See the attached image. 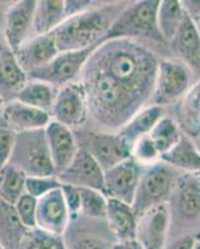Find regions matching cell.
<instances>
[{
  "mask_svg": "<svg viewBox=\"0 0 200 249\" xmlns=\"http://www.w3.org/2000/svg\"><path fill=\"white\" fill-rule=\"evenodd\" d=\"M161 59L163 57L148 44L117 39L102 43L91 55L87 65L112 77L150 105Z\"/></svg>",
  "mask_w": 200,
  "mask_h": 249,
  "instance_id": "1",
  "label": "cell"
},
{
  "mask_svg": "<svg viewBox=\"0 0 200 249\" xmlns=\"http://www.w3.org/2000/svg\"><path fill=\"white\" fill-rule=\"evenodd\" d=\"M81 84L87 97L88 115L100 124V130L118 132L135 113L147 107L146 101L117 81L86 64Z\"/></svg>",
  "mask_w": 200,
  "mask_h": 249,
  "instance_id": "2",
  "label": "cell"
},
{
  "mask_svg": "<svg viewBox=\"0 0 200 249\" xmlns=\"http://www.w3.org/2000/svg\"><path fill=\"white\" fill-rule=\"evenodd\" d=\"M128 3L96 5L82 14L66 19L52 31L59 53L79 51L101 45L116 18Z\"/></svg>",
  "mask_w": 200,
  "mask_h": 249,
  "instance_id": "3",
  "label": "cell"
},
{
  "mask_svg": "<svg viewBox=\"0 0 200 249\" xmlns=\"http://www.w3.org/2000/svg\"><path fill=\"white\" fill-rule=\"evenodd\" d=\"M161 0H142L128 3L111 25L104 41L127 39L148 44L170 55L169 46L159 34L157 9ZM172 56V55H170Z\"/></svg>",
  "mask_w": 200,
  "mask_h": 249,
  "instance_id": "4",
  "label": "cell"
},
{
  "mask_svg": "<svg viewBox=\"0 0 200 249\" xmlns=\"http://www.w3.org/2000/svg\"><path fill=\"white\" fill-rule=\"evenodd\" d=\"M168 242L200 232V173L181 172L168 202Z\"/></svg>",
  "mask_w": 200,
  "mask_h": 249,
  "instance_id": "5",
  "label": "cell"
},
{
  "mask_svg": "<svg viewBox=\"0 0 200 249\" xmlns=\"http://www.w3.org/2000/svg\"><path fill=\"white\" fill-rule=\"evenodd\" d=\"M181 172L163 161L142 166L141 178L135 191L132 208L141 215L158 204L168 202Z\"/></svg>",
  "mask_w": 200,
  "mask_h": 249,
  "instance_id": "6",
  "label": "cell"
},
{
  "mask_svg": "<svg viewBox=\"0 0 200 249\" xmlns=\"http://www.w3.org/2000/svg\"><path fill=\"white\" fill-rule=\"evenodd\" d=\"M26 177L56 176L44 130L15 133V143L9 163Z\"/></svg>",
  "mask_w": 200,
  "mask_h": 249,
  "instance_id": "7",
  "label": "cell"
},
{
  "mask_svg": "<svg viewBox=\"0 0 200 249\" xmlns=\"http://www.w3.org/2000/svg\"><path fill=\"white\" fill-rule=\"evenodd\" d=\"M199 81L193 71L175 57L159 60L150 105L168 108Z\"/></svg>",
  "mask_w": 200,
  "mask_h": 249,
  "instance_id": "8",
  "label": "cell"
},
{
  "mask_svg": "<svg viewBox=\"0 0 200 249\" xmlns=\"http://www.w3.org/2000/svg\"><path fill=\"white\" fill-rule=\"evenodd\" d=\"M77 146L85 150L103 171L112 168L131 157V147L118 132L77 128L73 130Z\"/></svg>",
  "mask_w": 200,
  "mask_h": 249,
  "instance_id": "9",
  "label": "cell"
},
{
  "mask_svg": "<svg viewBox=\"0 0 200 249\" xmlns=\"http://www.w3.org/2000/svg\"><path fill=\"white\" fill-rule=\"evenodd\" d=\"M99 46H92L85 50L59 53L45 66L28 74V79L45 82L59 90L60 88L76 81L77 77L82 74L91 55Z\"/></svg>",
  "mask_w": 200,
  "mask_h": 249,
  "instance_id": "10",
  "label": "cell"
},
{
  "mask_svg": "<svg viewBox=\"0 0 200 249\" xmlns=\"http://www.w3.org/2000/svg\"><path fill=\"white\" fill-rule=\"evenodd\" d=\"M50 116L51 120L71 130H77L85 124L88 117V105L81 82H71L57 90Z\"/></svg>",
  "mask_w": 200,
  "mask_h": 249,
  "instance_id": "11",
  "label": "cell"
},
{
  "mask_svg": "<svg viewBox=\"0 0 200 249\" xmlns=\"http://www.w3.org/2000/svg\"><path fill=\"white\" fill-rule=\"evenodd\" d=\"M142 166L132 157L104 171L103 195L132 206L141 178Z\"/></svg>",
  "mask_w": 200,
  "mask_h": 249,
  "instance_id": "12",
  "label": "cell"
},
{
  "mask_svg": "<svg viewBox=\"0 0 200 249\" xmlns=\"http://www.w3.org/2000/svg\"><path fill=\"white\" fill-rule=\"evenodd\" d=\"M61 184L90 188L103 193L104 171L91 155L79 148L71 163L65 170L56 175Z\"/></svg>",
  "mask_w": 200,
  "mask_h": 249,
  "instance_id": "13",
  "label": "cell"
},
{
  "mask_svg": "<svg viewBox=\"0 0 200 249\" xmlns=\"http://www.w3.org/2000/svg\"><path fill=\"white\" fill-rule=\"evenodd\" d=\"M169 238V213L167 203L158 204L138 217L135 239L144 249H164Z\"/></svg>",
  "mask_w": 200,
  "mask_h": 249,
  "instance_id": "14",
  "label": "cell"
},
{
  "mask_svg": "<svg viewBox=\"0 0 200 249\" xmlns=\"http://www.w3.org/2000/svg\"><path fill=\"white\" fill-rule=\"evenodd\" d=\"M70 219V213L62 196L61 187L37 199V230L62 237Z\"/></svg>",
  "mask_w": 200,
  "mask_h": 249,
  "instance_id": "15",
  "label": "cell"
},
{
  "mask_svg": "<svg viewBox=\"0 0 200 249\" xmlns=\"http://www.w3.org/2000/svg\"><path fill=\"white\" fill-rule=\"evenodd\" d=\"M36 1L20 0L13 4L5 14L4 39L8 48L15 53L30 37Z\"/></svg>",
  "mask_w": 200,
  "mask_h": 249,
  "instance_id": "16",
  "label": "cell"
},
{
  "mask_svg": "<svg viewBox=\"0 0 200 249\" xmlns=\"http://www.w3.org/2000/svg\"><path fill=\"white\" fill-rule=\"evenodd\" d=\"M168 46L172 57L185 64L200 80V35L195 24L185 13L181 28Z\"/></svg>",
  "mask_w": 200,
  "mask_h": 249,
  "instance_id": "17",
  "label": "cell"
},
{
  "mask_svg": "<svg viewBox=\"0 0 200 249\" xmlns=\"http://www.w3.org/2000/svg\"><path fill=\"white\" fill-rule=\"evenodd\" d=\"M44 132L55 172L59 175L71 163L79 151L73 130L51 120Z\"/></svg>",
  "mask_w": 200,
  "mask_h": 249,
  "instance_id": "18",
  "label": "cell"
},
{
  "mask_svg": "<svg viewBox=\"0 0 200 249\" xmlns=\"http://www.w3.org/2000/svg\"><path fill=\"white\" fill-rule=\"evenodd\" d=\"M0 116L4 126L14 133L44 130L51 121L49 112L31 107L17 100H8Z\"/></svg>",
  "mask_w": 200,
  "mask_h": 249,
  "instance_id": "19",
  "label": "cell"
},
{
  "mask_svg": "<svg viewBox=\"0 0 200 249\" xmlns=\"http://www.w3.org/2000/svg\"><path fill=\"white\" fill-rule=\"evenodd\" d=\"M14 54L19 65L28 75L49 64L59 54V50L55 43L54 34L50 33L30 37Z\"/></svg>",
  "mask_w": 200,
  "mask_h": 249,
  "instance_id": "20",
  "label": "cell"
},
{
  "mask_svg": "<svg viewBox=\"0 0 200 249\" xmlns=\"http://www.w3.org/2000/svg\"><path fill=\"white\" fill-rule=\"evenodd\" d=\"M173 107V115L182 133L189 139L200 135V80Z\"/></svg>",
  "mask_w": 200,
  "mask_h": 249,
  "instance_id": "21",
  "label": "cell"
},
{
  "mask_svg": "<svg viewBox=\"0 0 200 249\" xmlns=\"http://www.w3.org/2000/svg\"><path fill=\"white\" fill-rule=\"evenodd\" d=\"M111 232L115 234L117 241L134 239L138 224V215L131 204L123 203L117 199L107 198L106 218Z\"/></svg>",
  "mask_w": 200,
  "mask_h": 249,
  "instance_id": "22",
  "label": "cell"
},
{
  "mask_svg": "<svg viewBox=\"0 0 200 249\" xmlns=\"http://www.w3.org/2000/svg\"><path fill=\"white\" fill-rule=\"evenodd\" d=\"M167 115V108L161 106L148 105L137 112L123 127L118 131L119 136L127 142L130 147H132L137 140L150 135L152 128L154 127L162 117Z\"/></svg>",
  "mask_w": 200,
  "mask_h": 249,
  "instance_id": "23",
  "label": "cell"
},
{
  "mask_svg": "<svg viewBox=\"0 0 200 249\" xmlns=\"http://www.w3.org/2000/svg\"><path fill=\"white\" fill-rule=\"evenodd\" d=\"M66 20L64 0H41L36 1L33 19L35 35H46L56 30Z\"/></svg>",
  "mask_w": 200,
  "mask_h": 249,
  "instance_id": "24",
  "label": "cell"
},
{
  "mask_svg": "<svg viewBox=\"0 0 200 249\" xmlns=\"http://www.w3.org/2000/svg\"><path fill=\"white\" fill-rule=\"evenodd\" d=\"M28 80V75L19 65L15 54L8 49L0 56V96L4 101L6 95H14V99Z\"/></svg>",
  "mask_w": 200,
  "mask_h": 249,
  "instance_id": "25",
  "label": "cell"
},
{
  "mask_svg": "<svg viewBox=\"0 0 200 249\" xmlns=\"http://www.w3.org/2000/svg\"><path fill=\"white\" fill-rule=\"evenodd\" d=\"M161 161L168 163L179 172L200 173V152L192 140L185 135H182L181 141L175 147L162 156Z\"/></svg>",
  "mask_w": 200,
  "mask_h": 249,
  "instance_id": "26",
  "label": "cell"
},
{
  "mask_svg": "<svg viewBox=\"0 0 200 249\" xmlns=\"http://www.w3.org/2000/svg\"><path fill=\"white\" fill-rule=\"evenodd\" d=\"M184 18L182 0H161L157 9V26L159 34L169 44L178 33Z\"/></svg>",
  "mask_w": 200,
  "mask_h": 249,
  "instance_id": "27",
  "label": "cell"
},
{
  "mask_svg": "<svg viewBox=\"0 0 200 249\" xmlns=\"http://www.w3.org/2000/svg\"><path fill=\"white\" fill-rule=\"evenodd\" d=\"M56 92L57 89L52 88L49 84L35 81V80H28V82L20 89L17 96L13 100H17L25 105L50 113Z\"/></svg>",
  "mask_w": 200,
  "mask_h": 249,
  "instance_id": "28",
  "label": "cell"
},
{
  "mask_svg": "<svg viewBox=\"0 0 200 249\" xmlns=\"http://www.w3.org/2000/svg\"><path fill=\"white\" fill-rule=\"evenodd\" d=\"M26 231L19 221L14 207L0 199V244L5 249H17Z\"/></svg>",
  "mask_w": 200,
  "mask_h": 249,
  "instance_id": "29",
  "label": "cell"
},
{
  "mask_svg": "<svg viewBox=\"0 0 200 249\" xmlns=\"http://www.w3.org/2000/svg\"><path fill=\"white\" fill-rule=\"evenodd\" d=\"M182 135L183 133L179 126L168 112L155 124L150 132V140L154 142L158 152L161 153V157L177 146L178 142L181 141Z\"/></svg>",
  "mask_w": 200,
  "mask_h": 249,
  "instance_id": "30",
  "label": "cell"
},
{
  "mask_svg": "<svg viewBox=\"0 0 200 249\" xmlns=\"http://www.w3.org/2000/svg\"><path fill=\"white\" fill-rule=\"evenodd\" d=\"M26 176L17 168L6 164L0 170V199L14 206L25 193Z\"/></svg>",
  "mask_w": 200,
  "mask_h": 249,
  "instance_id": "31",
  "label": "cell"
},
{
  "mask_svg": "<svg viewBox=\"0 0 200 249\" xmlns=\"http://www.w3.org/2000/svg\"><path fill=\"white\" fill-rule=\"evenodd\" d=\"M80 213L93 219H104L107 211V197L90 188H79Z\"/></svg>",
  "mask_w": 200,
  "mask_h": 249,
  "instance_id": "32",
  "label": "cell"
},
{
  "mask_svg": "<svg viewBox=\"0 0 200 249\" xmlns=\"http://www.w3.org/2000/svg\"><path fill=\"white\" fill-rule=\"evenodd\" d=\"M17 249H66V246L60 235L50 234L35 228L26 231Z\"/></svg>",
  "mask_w": 200,
  "mask_h": 249,
  "instance_id": "33",
  "label": "cell"
},
{
  "mask_svg": "<svg viewBox=\"0 0 200 249\" xmlns=\"http://www.w3.org/2000/svg\"><path fill=\"white\" fill-rule=\"evenodd\" d=\"M131 157L139 166H150L161 161V153L158 152L154 142L150 140V135L141 137L131 147Z\"/></svg>",
  "mask_w": 200,
  "mask_h": 249,
  "instance_id": "34",
  "label": "cell"
},
{
  "mask_svg": "<svg viewBox=\"0 0 200 249\" xmlns=\"http://www.w3.org/2000/svg\"><path fill=\"white\" fill-rule=\"evenodd\" d=\"M13 207H14V211L19 218V221L21 222V224L25 227L26 230H35L36 228V198L31 197L28 193H24Z\"/></svg>",
  "mask_w": 200,
  "mask_h": 249,
  "instance_id": "35",
  "label": "cell"
},
{
  "mask_svg": "<svg viewBox=\"0 0 200 249\" xmlns=\"http://www.w3.org/2000/svg\"><path fill=\"white\" fill-rule=\"evenodd\" d=\"M61 187V182L56 176H46V177H26L25 193L31 197L39 199L43 196L48 195L51 191H55Z\"/></svg>",
  "mask_w": 200,
  "mask_h": 249,
  "instance_id": "36",
  "label": "cell"
},
{
  "mask_svg": "<svg viewBox=\"0 0 200 249\" xmlns=\"http://www.w3.org/2000/svg\"><path fill=\"white\" fill-rule=\"evenodd\" d=\"M15 143V133L9 128L0 127V170L5 167L12 157Z\"/></svg>",
  "mask_w": 200,
  "mask_h": 249,
  "instance_id": "37",
  "label": "cell"
},
{
  "mask_svg": "<svg viewBox=\"0 0 200 249\" xmlns=\"http://www.w3.org/2000/svg\"><path fill=\"white\" fill-rule=\"evenodd\" d=\"M61 192L65 199V203L67 206L70 218L76 217L80 214V193L79 188L68 184H61Z\"/></svg>",
  "mask_w": 200,
  "mask_h": 249,
  "instance_id": "38",
  "label": "cell"
},
{
  "mask_svg": "<svg viewBox=\"0 0 200 249\" xmlns=\"http://www.w3.org/2000/svg\"><path fill=\"white\" fill-rule=\"evenodd\" d=\"M92 1L90 0H66L64 1L65 6V18L68 19L75 15L82 14V13L87 12L90 9L95 8L96 5H92Z\"/></svg>",
  "mask_w": 200,
  "mask_h": 249,
  "instance_id": "39",
  "label": "cell"
},
{
  "mask_svg": "<svg viewBox=\"0 0 200 249\" xmlns=\"http://www.w3.org/2000/svg\"><path fill=\"white\" fill-rule=\"evenodd\" d=\"M182 5L193 23H198L200 20V0H182Z\"/></svg>",
  "mask_w": 200,
  "mask_h": 249,
  "instance_id": "40",
  "label": "cell"
},
{
  "mask_svg": "<svg viewBox=\"0 0 200 249\" xmlns=\"http://www.w3.org/2000/svg\"><path fill=\"white\" fill-rule=\"evenodd\" d=\"M194 239V235H185V237L172 239L167 243L164 249H192Z\"/></svg>",
  "mask_w": 200,
  "mask_h": 249,
  "instance_id": "41",
  "label": "cell"
},
{
  "mask_svg": "<svg viewBox=\"0 0 200 249\" xmlns=\"http://www.w3.org/2000/svg\"><path fill=\"white\" fill-rule=\"evenodd\" d=\"M111 249H144L143 246L137 239H128V241H117Z\"/></svg>",
  "mask_w": 200,
  "mask_h": 249,
  "instance_id": "42",
  "label": "cell"
},
{
  "mask_svg": "<svg viewBox=\"0 0 200 249\" xmlns=\"http://www.w3.org/2000/svg\"><path fill=\"white\" fill-rule=\"evenodd\" d=\"M77 249H107L104 246L99 243H95L92 241H83L80 243L79 248Z\"/></svg>",
  "mask_w": 200,
  "mask_h": 249,
  "instance_id": "43",
  "label": "cell"
},
{
  "mask_svg": "<svg viewBox=\"0 0 200 249\" xmlns=\"http://www.w3.org/2000/svg\"><path fill=\"white\" fill-rule=\"evenodd\" d=\"M8 45H6V43H5V40H3V39H0V56H1V55L4 54V53H5L6 50H8Z\"/></svg>",
  "mask_w": 200,
  "mask_h": 249,
  "instance_id": "44",
  "label": "cell"
},
{
  "mask_svg": "<svg viewBox=\"0 0 200 249\" xmlns=\"http://www.w3.org/2000/svg\"><path fill=\"white\" fill-rule=\"evenodd\" d=\"M190 140L193 141V143H194V146L197 147V150L200 152V135L195 137V139H190Z\"/></svg>",
  "mask_w": 200,
  "mask_h": 249,
  "instance_id": "45",
  "label": "cell"
},
{
  "mask_svg": "<svg viewBox=\"0 0 200 249\" xmlns=\"http://www.w3.org/2000/svg\"><path fill=\"white\" fill-rule=\"evenodd\" d=\"M192 249H200V239L195 238V239H194V244H193V248Z\"/></svg>",
  "mask_w": 200,
  "mask_h": 249,
  "instance_id": "46",
  "label": "cell"
},
{
  "mask_svg": "<svg viewBox=\"0 0 200 249\" xmlns=\"http://www.w3.org/2000/svg\"><path fill=\"white\" fill-rule=\"evenodd\" d=\"M4 104H5V101H4V99H3V97L0 96V115H1V111H3Z\"/></svg>",
  "mask_w": 200,
  "mask_h": 249,
  "instance_id": "47",
  "label": "cell"
},
{
  "mask_svg": "<svg viewBox=\"0 0 200 249\" xmlns=\"http://www.w3.org/2000/svg\"><path fill=\"white\" fill-rule=\"evenodd\" d=\"M195 26H197L198 33H199V35H200V20H199V21H198V23H195Z\"/></svg>",
  "mask_w": 200,
  "mask_h": 249,
  "instance_id": "48",
  "label": "cell"
},
{
  "mask_svg": "<svg viewBox=\"0 0 200 249\" xmlns=\"http://www.w3.org/2000/svg\"><path fill=\"white\" fill-rule=\"evenodd\" d=\"M194 237H195V238H198V239H200V232H199V233H197V234H195Z\"/></svg>",
  "mask_w": 200,
  "mask_h": 249,
  "instance_id": "49",
  "label": "cell"
},
{
  "mask_svg": "<svg viewBox=\"0 0 200 249\" xmlns=\"http://www.w3.org/2000/svg\"><path fill=\"white\" fill-rule=\"evenodd\" d=\"M0 249H5V248H4V247L1 246V244H0Z\"/></svg>",
  "mask_w": 200,
  "mask_h": 249,
  "instance_id": "50",
  "label": "cell"
}]
</instances>
